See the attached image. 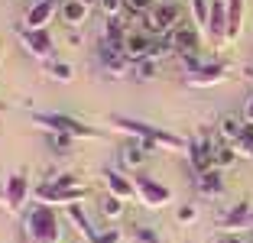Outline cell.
Listing matches in <instances>:
<instances>
[{
  "mask_svg": "<svg viewBox=\"0 0 253 243\" xmlns=\"http://www.w3.org/2000/svg\"><path fill=\"white\" fill-rule=\"evenodd\" d=\"M111 126H114V130L130 133V140L146 143L149 149H172V153L185 149V153H188V140H185V136H179V133H169V130H159V126L143 123V120H130V117H120V114H114V117H111Z\"/></svg>",
  "mask_w": 253,
  "mask_h": 243,
  "instance_id": "obj_1",
  "label": "cell"
},
{
  "mask_svg": "<svg viewBox=\"0 0 253 243\" xmlns=\"http://www.w3.org/2000/svg\"><path fill=\"white\" fill-rule=\"evenodd\" d=\"M20 230H23V243H62L59 214L49 204H39V201L26 204Z\"/></svg>",
  "mask_w": 253,
  "mask_h": 243,
  "instance_id": "obj_2",
  "label": "cell"
},
{
  "mask_svg": "<svg viewBox=\"0 0 253 243\" xmlns=\"http://www.w3.org/2000/svg\"><path fill=\"white\" fill-rule=\"evenodd\" d=\"M33 123L42 126L45 133H62V136H72V140H101V136H104L101 130H94V126L82 123V120L68 117V114H42V111H36L33 114Z\"/></svg>",
  "mask_w": 253,
  "mask_h": 243,
  "instance_id": "obj_3",
  "label": "cell"
},
{
  "mask_svg": "<svg viewBox=\"0 0 253 243\" xmlns=\"http://www.w3.org/2000/svg\"><path fill=\"white\" fill-rule=\"evenodd\" d=\"M88 185H36L33 188V201H39V204H49V207H68V204H82L84 198H88Z\"/></svg>",
  "mask_w": 253,
  "mask_h": 243,
  "instance_id": "obj_4",
  "label": "cell"
},
{
  "mask_svg": "<svg viewBox=\"0 0 253 243\" xmlns=\"http://www.w3.org/2000/svg\"><path fill=\"white\" fill-rule=\"evenodd\" d=\"M211 126H201L198 136L195 140H188V159H192V169L195 175H205V172L214 169V153H217V143L214 136H211Z\"/></svg>",
  "mask_w": 253,
  "mask_h": 243,
  "instance_id": "obj_5",
  "label": "cell"
},
{
  "mask_svg": "<svg viewBox=\"0 0 253 243\" xmlns=\"http://www.w3.org/2000/svg\"><path fill=\"white\" fill-rule=\"evenodd\" d=\"M16 39H20V45L26 52H30L36 62H42V65H49V62H55V39L49 30H16Z\"/></svg>",
  "mask_w": 253,
  "mask_h": 243,
  "instance_id": "obj_6",
  "label": "cell"
},
{
  "mask_svg": "<svg viewBox=\"0 0 253 243\" xmlns=\"http://www.w3.org/2000/svg\"><path fill=\"white\" fill-rule=\"evenodd\" d=\"M133 188H136V198L143 201L146 207H166L172 204V192H169V185L156 182V178H149V175H136L133 178Z\"/></svg>",
  "mask_w": 253,
  "mask_h": 243,
  "instance_id": "obj_7",
  "label": "cell"
},
{
  "mask_svg": "<svg viewBox=\"0 0 253 243\" xmlns=\"http://www.w3.org/2000/svg\"><path fill=\"white\" fill-rule=\"evenodd\" d=\"M217 230L221 234H244V230H253V204L250 201H237L234 207L217 217Z\"/></svg>",
  "mask_w": 253,
  "mask_h": 243,
  "instance_id": "obj_8",
  "label": "cell"
},
{
  "mask_svg": "<svg viewBox=\"0 0 253 243\" xmlns=\"http://www.w3.org/2000/svg\"><path fill=\"white\" fill-rule=\"evenodd\" d=\"M179 23H182L179 3H156V7L146 13V26H149V33H156V36H169Z\"/></svg>",
  "mask_w": 253,
  "mask_h": 243,
  "instance_id": "obj_9",
  "label": "cell"
},
{
  "mask_svg": "<svg viewBox=\"0 0 253 243\" xmlns=\"http://www.w3.org/2000/svg\"><path fill=\"white\" fill-rule=\"evenodd\" d=\"M227 75H231V68L224 62H205L198 72L185 75V84L188 88H217V84L227 81Z\"/></svg>",
  "mask_w": 253,
  "mask_h": 243,
  "instance_id": "obj_10",
  "label": "cell"
},
{
  "mask_svg": "<svg viewBox=\"0 0 253 243\" xmlns=\"http://www.w3.org/2000/svg\"><path fill=\"white\" fill-rule=\"evenodd\" d=\"M7 182V207L3 211L7 214H23V204H26V198H30V178L23 175V172H13V175L3 178Z\"/></svg>",
  "mask_w": 253,
  "mask_h": 243,
  "instance_id": "obj_11",
  "label": "cell"
},
{
  "mask_svg": "<svg viewBox=\"0 0 253 243\" xmlns=\"http://www.w3.org/2000/svg\"><path fill=\"white\" fill-rule=\"evenodd\" d=\"M166 39H169V45H172L175 55H192V52H198V26L188 23V20H182Z\"/></svg>",
  "mask_w": 253,
  "mask_h": 243,
  "instance_id": "obj_12",
  "label": "cell"
},
{
  "mask_svg": "<svg viewBox=\"0 0 253 243\" xmlns=\"http://www.w3.org/2000/svg\"><path fill=\"white\" fill-rule=\"evenodd\" d=\"M55 0H36L30 10H26V16H23V30H49L55 20Z\"/></svg>",
  "mask_w": 253,
  "mask_h": 243,
  "instance_id": "obj_13",
  "label": "cell"
},
{
  "mask_svg": "<svg viewBox=\"0 0 253 243\" xmlns=\"http://www.w3.org/2000/svg\"><path fill=\"white\" fill-rule=\"evenodd\" d=\"M101 178H104V192L107 195H117V198H124V201H130L136 195L133 178L124 175L120 169H104V172H101Z\"/></svg>",
  "mask_w": 253,
  "mask_h": 243,
  "instance_id": "obj_14",
  "label": "cell"
},
{
  "mask_svg": "<svg viewBox=\"0 0 253 243\" xmlns=\"http://www.w3.org/2000/svg\"><path fill=\"white\" fill-rule=\"evenodd\" d=\"M101 62H104V72L111 78H124V75L133 72V62L126 59L120 49H111V45H101Z\"/></svg>",
  "mask_w": 253,
  "mask_h": 243,
  "instance_id": "obj_15",
  "label": "cell"
},
{
  "mask_svg": "<svg viewBox=\"0 0 253 243\" xmlns=\"http://www.w3.org/2000/svg\"><path fill=\"white\" fill-rule=\"evenodd\" d=\"M208 36L214 39V42H224V39H227V0H211Z\"/></svg>",
  "mask_w": 253,
  "mask_h": 243,
  "instance_id": "obj_16",
  "label": "cell"
},
{
  "mask_svg": "<svg viewBox=\"0 0 253 243\" xmlns=\"http://www.w3.org/2000/svg\"><path fill=\"white\" fill-rule=\"evenodd\" d=\"M149 153H153V149H149L146 143H140V140L124 143V146H120V169H140Z\"/></svg>",
  "mask_w": 253,
  "mask_h": 243,
  "instance_id": "obj_17",
  "label": "cell"
},
{
  "mask_svg": "<svg viewBox=\"0 0 253 243\" xmlns=\"http://www.w3.org/2000/svg\"><path fill=\"white\" fill-rule=\"evenodd\" d=\"M65 217L72 221V227L84 237V243H97V234H101V230H94V224L84 217L82 204H68V207H65Z\"/></svg>",
  "mask_w": 253,
  "mask_h": 243,
  "instance_id": "obj_18",
  "label": "cell"
},
{
  "mask_svg": "<svg viewBox=\"0 0 253 243\" xmlns=\"http://www.w3.org/2000/svg\"><path fill=\"white\" fill-rule=\"evenodd\" d=\"M149 49H153V39L143 36V33H130V36H126V42H124V55L133 62V65L140 59H149Z\"/></svg>",
  "mask_w": 253,
  "mask_h": 243,
  "instance_id": "obj_19",
  "label": "cell"
},
{
  "mask_svg": "<svg viewBox=\"0 0 253 243\" xmlns=\"http://www.w3.org/2000/svg\"><path fill=\"white\" fill-rule=\"evenodd\" d=\"M126 36H130V33H126L124 20H120V16H114V20L104 23V36H101V45H111V49H120V52H124Z\"/></svg>",
  "mask_w": 253,
  "mask_h": 243,
  "instance_id": "obj_20",
  "label": "cell"
},
{
  "mask_svg": "<svg viewBox=\"0 0 253 243\" xmlns=\"http://www.w3.org/2000/svg\"><path fill=\"white\" fill-rule=\"evenodd\" d=\"M244 123H247V120L234 117V114H224V117L217 120V136H221L227 146H234V143L240 140V133H244Z\"/></svg>",
  "mask_w": 253,
  "mask_h": 243,
  "instance_id": "obj_21",
  "label": "cell"
},
{
  "mask_svg": "<svg viewBox=\"0 0 253 243\" xmlns=\"http://www.w3.org/2000/svg\"><path fill=\"white\" fill-rule=\"evenodd\" d=\"M62 20H65V26H82L84 20H88V13H91V7L88 3H82V0H65V3H62Z\"/></svg>",
  "mask_w": 253,
  "mask_h": 243,
  "instance_id": "obj_22",
  "label": "cell"
},
{
  "mask_svg": "<svg viewBox=\"0 0 253 243\" xmlns=\"http://www.w3.org/2000/svg\"><path fill=\"white\" fill-rule=\"evenodd\" d=\"M198 192L205 198H221L224 195V178H221V169H211L205 175H198Z\"/></svg>",
  "mask_w": 253,
  "mask_h": 243,
  "instance_id": "obj_23",
  "label": "cell"
},
{
  "mask_svg": "<svg viewBox=\"0 0 253 243\" xmlns=\"http://www.w3.org/2000/svg\"><path fill=\"white\" fill-rule=\"evenodd\" d=\"M244 30V0H227V39H237Z\"/></svg>",
  "mask_w": 253,
  "mask_h": 243,
  "instance_id": "obj_24",
  "label": "cell"
},
{
  "mask_svg": "<svg viewBox=\"0 0 253 243\" xmlns=\"http://www.w3.org/2000/svg\"><path fill=\"white\" fill-rule=\"evenodd\" d=\"M101 214H104L107 221H120V217H124V198L104 192V198H101Z\"/></svg>",
  "mask_w": 253,
  "mask_h": 243,
  "instance_id": "obj_25",
  "label": "cell"
},
{
  "mask_svg": "<svg viewBox=\"0 0 253 243\" xmlns=\"http://www.w3.org/2000/svg\"><path fill=\"white\" fill-rule=\"evenodd\" d=\"M237 149L234 146H227V143H221V146H217V153H214V169H234V165H237Z\"/></svg>",
  "mask_w": 253,
  "mask_h": 243,
  "instance_id": "obj_26",
  "label": "cell"
},
{
  "mask_svg": "<svg viewBox=\"0 0 253 243\" xmlns=\"http://www.w3.org/2000/svg\"><path fill=\"white\" fill-rule=\"evenodd\" d=\"M208 16H211L208 0H192V23L198 26V30H208Z\"/></svg>",
  "mask_w": 253,
  "mask_h": 243,
  "instance_id": "obj_27",
  "label": "cell"
},
{
  "mask_svg": "<svg viewBox=\"0 0 253 243\" xmlns=\"http://www.w3.org/2000/svg\"><path fill=\"white\" fill-rule=\"evenodd\" d=\"M234 149H237V156H253V123H244V133L234 143Z\"/></svg>",
  "mask_w": 253,
  "mask_h": 243,
  "instance_id": "obj_28",
  "label": "cell"
},
{
  "mask_svg": "<svg viewBox=\"0 0 253 243\" xmlns=\"http://www.w3.org/2000/svg\"><path fill=\"white\" fill-rule=\"evenodd\" d=\"M45 68V75H52L55 81H72V65H65V62H49V65H42Z\"/></svg>",
  "mask_w": 253,
  "mask_h": 243,
  "instance_id": "obj_29",
  "label": "cell"
},
{
  "mask_svg": "<svg viewBox=\"0 0 253 243\" xmlns=\"http://www.w3.org/2000/svg\"><path fill=\"white\" fill-rule=\"evenodd\" d=\"M94 7L104 13V20H114V16H120V10L126 7V0H97Z\"/></svg>",
  "mask_w": 253,
  "mask_h": 243,
  "instance_id": "obj_30",
  "label": "cell"
},
{
  "mask_svg": "<svg viewBox=\"0 0 253 243\" xmlns=\"http://www.w3.org/2000/svg\"><path fill=\"white\" fill-rule=\"evenodd\" d=\"M156 62H153V59H140V62H136V65H133V75H136V81H149V78H156Z\"/></svg>",
  "mask_w": 253,
  "mask_h": 243,
  "instance_id": "obj_31",
  "label": "cell"
},
{
  "mask_svg": "<svg viewBox=\"0 0 253 243\" xmlns=\"http://www.w3.org/2000/svg\"><path fill=\"white\" fill-rule=\"evenodd\" d=\"M175 221L185 224V227H188V224H195V221H198V207H195V204H182L179 211H175Z\"/></svg>",
  "mask_w": 253,
  "mask_h": 243,
  "instance_id": "obj_32",
  "label": "cell"
},
{
  "mask_svg": "<svg viewBox=\"0 0 253 243\" xmlns=\"http://www.w3.org/2000/svg\"><path fill=\"white\" fill-rule=\"evenodd\" d=\"M49 146H52L55 153L65 156L68 149H72V136H62V133H49Z\"/></svg>",
  "mask_w": 253,
  "mask_h": 243,
  "instance_id": "obj_33",
  "label": "cell"
},
{
  "mask_svg": "<svg viewBox=\"0 0 253 243\" xmlns=\"http://www.w3.org/2000/svg\"><path fill=\"white\" fill-rule=\"evenodd\" d=\"M153 7H156V0H126V10H130V13H143L146 16Z\"/></svg>",
  "mask_w": 253,
  "mask_h": 243,
  "instance_id": "obj_34",
  "label": "cell"
},
{
  "mask_svg": "<svg viewBox=\"0 0 253 243\" xmlns=\"http://www.w3.org/2000/svg\"><path fill=\"white\" fill-rule=\"evenodd\" d=\"M136 243H163V237H159L153 227H140L136 230Z\"/></svg>",
  "mask_w": 253,
  "mask_h": 243,
  "instance_id": "obj_35",
  "label": "cell"
},
{
  "mask_svg": "<svg viewBox=\"0 0 253 243\" xmlns=\"http://www.w3.org/2000/svg\"><path fill=\"white\" fill-rule=\"evenodd\" d=\"M244 120H247V123H253V94L247 97V104H244Z\"/></svg>",
  "mask_w": 253,
  "mask_h": 243,
  "instance_id": "obj_36",
  "label": "cell"
},
{
  "mask_svg": "<svg viewBox=\"0 0 253 243\" xmlns=\"http://www.w3.org/2000/svg\"><path fill=\"white\" fill-rule=\"evenodd\" d=\"M217 243H244V237L240 234H224V237H217Z\"/></svg>",
  "mask_w": 253,
  "mask_h": 243,
  "instance_id": "obj_37",
  "label": "cell"
},
{
  "mask_svg": "<svg viewBox=\"0 0 253 243\" xmlns=\"http://www.w3.org/2000/svg\"><path fill=\"white\" fill-rule=\"evenodd\" d=\"M0 204L7 207V182H0Z\"/></svg>",
  "mask_w": 253,
  "mask_h": 243,
  "instance_id": "obj_38",
  "label": "cell"
},
{
  "mask_svg": "<svg viewBox=\"0 0 253 243\" xmlns=\"http://www.w3.org/2000/svg\"><path fill=\"white\" fill-rule=\"evenodd\" d=\"M82 3H88V7H94V3H97V0H82Z\"/></svg>",
  "mask_w": 253,
  "mask_h": 243,
  "instance_id": "obj_39",
  "label": "cell"
},
{
  "mask_svg": "<svg viewBox=\"0 0 253 243\" xmlns=\"http://www.w3.org/2000/svg\"><path fill=\"white\" fill-rule=\"evenodd\" d=\"M0 59H3V55H0Z\"/></svg>",
  "mask_w": 253,
  "mask_h": 243,
  "instance_id": "obj_40",
  "label": "cell"
}]
</instances>
